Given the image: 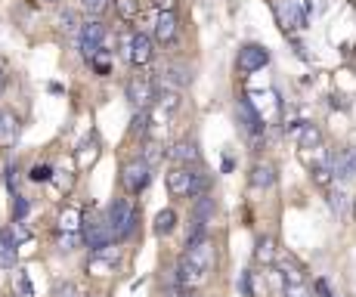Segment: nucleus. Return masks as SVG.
Here are the masks:
<instances>
[{"label":"nucleus","mask_w":356,"mask_h":297,"mask_svg":"<svg viewBox=\"0 0 356 297\" xmlns=\"http://www.w3.org/2000/svg\"><path fill=\"white\" fill-rule=\"evenodd\" d=\"M273 183H276L273 164H257L254 170H251V186H254V189H269Z\"/></svg>","instance_id":"obj_20"},{"label":"nucleus","mask_w":356,"mask_h":297,"mask_svg":"<svg viewBox=\"0 0 356 297\" xmlns=\"http://www.w3.org/2000/svg\"><path fill=\"white\" fill-rule=\"evenodd\" d=\"M267 62H269V53L260 47V43H245V47L238 50L236 65H238L242 74H254V72H260Z\"/></svg>","instance_id":"obj_8"},{"label":"nucleus","mask_w":356,"mask_h":297,"mask_svg":"<svg viewBox=\"0 0 356 297\" xmlns=\"http://www.w3.org/2000/svg\"><path fill=\"white\" fill-rule=\"evenodd\" d=\"M112 270H115V263H109L102 254H93V257L87 260V272L93 278H106V276H112Z\"/></svg>","instance_id":"obj_23"},{"label":"nucleus","mask_w":356,"mask_h":297,"mask_svg":"<svg viewBox=\"0 0 356 297\" xmlns=\"http://www.w3.org/2000/svg\"><path fill=\"white\" fill-rule=\"evenodd\" d=\"M254 263H260V266H273L276 263V241L269 239V235H260V239H257Z\"/></svg>","instance_id":"obj_17"},{"label":"nucleus","mask_w":356,"mask_h":297,"mask_svg":"<svg viewBox=\"0 0 356 297\" xmlns=\"http://www.w3.org/2000/svg\"><path fill=\"white\" fill-rule=\"evenodd\" d=\"M115 12L121 22H133L140 16V0H115Z\"/></svg>","instance_id":"obj_25"},{"label":"nucleus","mask_w":356,"mask_h":297,"mask_svg":"<svg viewBox=\"0 0 356 297\" xmlns=\"http://www.w3.org/2000/svg\"><path fill=\"white\" fill-rule=\"evenodd\" d=\"M124 96L137 111H146V105L149 102L155 105V90H152V80H146V78H131L127 80Z\"/></svg>","instance_id":"obj_7"},{"label":"nucleus","mask_w":356,"mask_h":297,"mask_svg":"<svg viewBox=\"0 0 356 297\" xmlns=\"http://www.w3.org/2000/svg\"><path fill=\"white\" fill-rule=\"evenodd\" d=\"M162 158H164V148L158 146V142H146V146H143V155H140V161H146L149 167H155Z\"/></svg>","instance_id":"obj_26"},{"label":"nucleus","mask_w":356,"mask_h":297,"mask_svg":"<svg viewBox=\"0 0 356 297\" xmlns=\"http://www.w3.org/2000/svg\"><path fill=\"white\" fill-rule=\"evenodd\" d=\"M53 297H84V294L78 291V285H71V282H59L56 288H53Z\"/></svg>","instance_id":"obj_30"},{"label":"nucleus","mask_w":356,"mask_h":297,"mask_svg":"<svg viewBox=\"0 0 356 297\" xmlns=\"http://www.w3.org/2000/svg\"><path fill=\"white\" fill-rule=\"evenodd\" d=\"M106 223H109V235H112L115 245H118V241H124V239H131V235L137 232V223H140L137 204H133L131 198H118V201L109 208Z\"/></svg>","instance_id":"obj_1"},{"label":"nucleus","mask_w":356,"mask_h":297,"mask_svg":"<svg viewBox=\"0 0 356 297\" xmlns=\"http://www.w3.org/2000/svg\"><path fill=\"white\" fill-rule=\"evenodd\" d=\"M81 226H84V214H81L78 204H65V208L56 214V229H59V232L81 235Z\"/></svg>","instance_id":"obj_11"},{"label":"nucleus","mask_w":356,"mask_h":297,"mask_svg":"<svg viewBox=\"0 0 356 297\" xmlns=\"http://www.w3.org/2000/svg\"><path fill=\"white\" fill-rule=\"evenodd\" d=\"M168 158L174 161V164H180V167H189V164H199V146H195L192 140H180V142H174V146L168 148Z\"/></svg>","instance_id":"obj_13"},{"label":"nucleus","mask_w":356,"mask_h":297,"mask_svg":"<svg viewBox=\"0 0 356 297\" xmlns=\"http://www.w3.org/2000/svg\"><path fill=\"white\" fill-rule=\"evenodd\" d=\"M10 297H19V294H10Z\"/></svg>","instance_id":"obj_42"},{"label":"nucleus","mask_w":356,"mask_h":297,"mask_svg":"<svg viewBox=\"0 0 356 297\" xmlns=\"http://www.w3.org/2000/svg\"><path fill=\"white\" fill-rule=\"evenodd\" d=\"M331 208L341 214V208H344V195H341V192H335V195H331Z\"/></svg>","instance_id":"obj_39"},{"label":"nucleus","mask_w":356,"mask_h":297,"mask_svg":"<svg viewBox=\"0 0 356 297\" xmlns=\"http://www.w3.org/2000/svg\"><path fill=\"white\" fill-rule=\"evenodd\" d=\"M331 177H335V173H331V167H329V164H319L316 170H313V179H316L319 186H329V183H331Z\"/></svg>","instance_id":"obj_34"},{"label":"nucleus","mask_w":356,"mask_h":297,"mask_svg":"<svg viewBox=\"0 0 356 297\" xmlns=\"http://www.w3.org/2000/svg\"><path fill=\"white\" fill-rule=\"evenodd\" d=\"M28 210H32V201L28 198H22V195H16V210H13V220L16 223H22L28 217Z\"/></svg>","instance_id":"obj_31"},{"label":"nucleus","mask_w":356,"mask_h":297,"mask_svg":"<svg viewBox=\"0 0 356 297\" xmlns=\"http://www.w3.org/2000/svg\"><path fill=\"white\" fill-rule=\"evenodd\" d=\"M109 3H112V0H84V10L96 19V16H102V12L109 10Z\"/></svg>","instance_id":"obj_32"},{"label":"nucleus","mask_w":356,"mask_h":297,"mask_svg":"<svg viewBox=\"0 0 356 297\" xmlns=\"http://www.w3.org/2000/svg\"><path fill=\"white\" fill-rule=\"evenodd\" d=\"M3 84H7V74H3V68H0V93H3Z\"/></svg>","instance_id":"obj_40"},{"label":"nucleus","mask_w":356,"mask_h":297,"mask_svg":"<svg viewBox=\"0 0 356 297\" xmlns=\"http://www.w3.org/2000/svg\"><path fill=\"white\" fill-rule=\"evenodd\" d=\"M19 133H22L19 118L10 109H3L0 111V148H13L16 142H19Z\"/></svg>","instance_id":"obj_10"},{"label":"nucleus","mask_w":356,"mask_h":297,"mask_svg":"<svg viewBox=\"0 0 356 297\" xmlns=\"http://www.w3.org/2000/svg\"><path fill=\"white\" fill-rule=\"evenodd\" d=\"M214 217V198L211 195H201L199 201L192 204V223H201V226H208Z\"/></svg>","instance_id":"obj_19"},{"label":"nucleus","mask_w":356,"mask_h":297,"mask_svg":"<svg viewBox=\"0 0 356 297\" xmlns=\"http://www.w3.org/2000/svg\"><path fill=\"white\" fill-rule=\"evenodd\" d=\"M81 241H84L87 248H93V254L102 251L106 245H115L112 235H109L106 217H93V220H84V226H81Z\"/></svg>","instance_id":"obj_5"},{"label":"nucleus","mask_w":356,"mask_h":297,"mask_svg":"<svg viewBox=\"0 0 356 297\" xmlns=\"http://www.w3.org/2000/svg\"><path fill=\"white\" fill-rule=\"evenodd\" d=\"M16 288H19V297H32V282L25 272H16Z\"/></svg>","instance_id":"obj_35"},{"label":"nucleus","mask_w":356,"mask_h":297,"mask_svg":"<svg viewBox=\"0 0 356 297\" xmlns=\"http://www.w3.org/2000/svg\"><path fill=\"white\" fill-rule=\"evenodd\" d=\"M164 183H168V192L174 198H192L195 195V170L192 167L174 164L168 173H164Z\"/></svg>","instance_id":"obj_3"},{"label":"nucleus","mask_w":356,"mask_h":297,"mask_svg":"<svg viewBox=\"0 0 356 297\" xmlns=\"http://www.w3.org/2000/svg\"><path fill=\"white\" fill-rule=\"evenodd\" d=\"M319 142H322V133H319L316 124H300V130H298V146H300V148H316Z\"/></svg>","instance_id":"obj_21"},{"label":"nucleus","mask_w":356,"mask_h":297,"mask_svg":"<svg viewBox=\"0 0 356 297\" xmlns=\"http://www.w3.org/2000/svg\"><path fill=\"white\" fill-rule=\"evenodd\" d=\"M149 121H152V115H149V111H137V118H133L131 133H133V136H143V133H146V127H149Z\"/></svg>","instance_id":"obj_28"},{"label":"nucleus","mask_w":356,"mask_h":297,"mask_svg":"<svg viewBox=\"0 0 356 297\" xmlns=\"http://www.w3.org/2000/svg\"><path fill=\"white\" fill-rule=\"evenodd\" d=\"M273 12H276V19H279V25L285 31L304 25V12H300V6L294 3V0H273Z\"/></svg>","instance_id":"obj_9"},{"label":"nucleus","mask_w":356,"mask_h":297,"mask_svg":"<svg viewBox=\"0 0 356 297\" xmlns=\"http://www.w3.org/2000/svg\"><path fill=\"white\" fill-rule=\"evenodd\" d=\"M282 294L285 297H313L304 278H298V282H285V291H282Z\"/></svg>","instance_id":"obj_27"},{"label":"nucleus","mask_w":356,"mask_h":297,"mask_svg":"<svg viewBox=\"0 0 356 297\" xmlns=\"http://www.w3.org/2000/svg\"><path fill=\"white\" fill-rule=\"evenodd\" d=\"M53 179L59 183V189H63V192H69L71 183H75V177H71V173H65V170H53Z\"/></svg>","instance_id":"obj_36"},{"label":"nucleus","mask_w":356,"mask_h":297,"mask_svg":"<svg viewBox=\"0 0 356 297\" xmlns=\"http://www.w3.org/2000/svg\"><path fill=\"white\" fill-rule=\"evenodd\" d=\"M50 177H53V170L47 164H38L28 170V179H34V183H44V179H50Z\"/></svg>","instance_id":"obj_33"},{"label":"nucleus","mask_w":356,"mask_h":297,"mask_svg":"<svg viewBox=\"0 0 356 297\" xmlns=\"http://www.w3.org/2000/svg\"><path fill=\"white\" fill-rule=\"evenodd\" d=\"M152 229H155V235H170L177 229V210L174 208H164L155 214V223H152Z\"/></svg>","instance_id":"obj_18"},{"label":"nucleus","mask_w":356,"mask_h":297,"mask_svg":"<svg viewBox=\"0 0 356 297\" xmlns=\"http://www.w3.org/2000/svg\"><path fill=\"white\" fill-rule=\"evenodd\" d=\"M19 263V245L10 229H0V270H13Z\"/></svg>","instance_id":"obj_14"},{"label":"nucleus","mask_w":356,"mask_h":297,"mask_svg":"<svg viewBox=\"0 0 356 297\" xmlns=\"http://www.w3.org/2000/svg\"><path fill=\"white\" fill-rule=\"evenodd\" d=\"M183 260L186 263H192L195 270H201L208 276L211 272V266H214V241L208 239H199V241H192V245H186V254H183Z\"/></svg>","instance_id":"obj_6"},{"label":"nucleus","mask_w":356,"mask_h":297,"mask_svg":"<svg viewBox=\"0 0 356 297\" xmlns=\"http://www.w3.org/2000/svg\"><path fill=\"white\" fill-rule=\"evenodd\" d=\"M152 179V167L146 164V161H127L124 167H121V183H124V189L131 192V195H137V192H143L146 186H149Z\"/></svg>","instance_id":"obj_4"},{"label":"nucleus","mask_w":356,"mask_h":297,"mask_svg":"<svg viewBox=\"0 0 356 297\" xmlns=\"http://www.w3.org/2000/svg\"><path fill=\"white\" fill-rule=\"evenodd\" d=\"M127 59H131V65H137V68H143V65H149L152 62V37L149 34H133L131 37V53H127Z\"/></svg>","instance_id":"obj_12"},{"label":"nucleus","mask_w":356,"mask_h":297,"mask_svg":"<svg viewBox=\"0 0 356 297\" xmlns=\"http://www.w3.org/2000/svg\"><path fill=\"white\" fill-rule=\"evenodd\" d=\"M152 3L158 6L162 12H174V6H177V0H152Z\"/></svg>","instance_id":"obj_38"},{"label":"nucleus","mask_w":356,"mask_h":297,"mask_svg":"<svg viewBox=\"0 0 356 297\" xmlns=\"http://www.w3.org/2000/svg\"><path fill=\"white\" fill-rule=\"evenodd\" d=\"M93 158H96V146H93V142H87L84 152L78 155V161H81V167H90V164H93Z\"/></svg>","instance_id":"obj_37"},{"label":"nucleus","mask_w":356,"mask_h":297,"mask_svg":"<svg viewBox=\"0 0 356 297\" xmlns=\"http://www.w3.org/2000/svg\"><path fill=\"white\" fill-rule=\"evenodd\" d=\"M353 217H356V198H353Z\"/></svg>","instance_id":"obj_41"},{"label":"nucleus","mask_w":356,"mask_h":297,"mask_svg":"<svg viewBox=\"0 0 356 297\" xmlns=\"http://www.w3.org/2000/svg\"><path fill=\"white\" fill-rule=\"evenodd\" d=\"M177 12H158V22H155V41L158 43H170L177 37Z\"/></svg>","instance_id":"obj_16"},{"label":"nucleus","mask_w":356,"mask_h":297,"mask_svg":"<svg viewBox=\"0 0 356 297\" xmlns=\"http://www.w3.org/2000/svg\"><path fill=\"white\" fill-rule=\"evenodd\" d=\"M90 65H93L100 74H109V72H112V59H109V53H102V50L93 56V59H90Z\"/></svg>","instance_id":"obj_29"},{"label":"nucleus","mask_w":356,"mask_h":297,"mask_svg":"<svg viewBox=\"0 0 356 297\" xmlns=\"http://www.w3.org/2000/svg\"><path fill=\"white\" fill-rule=\"evenodd\" d=\"M164 80H168L170 90H177V87H186L189 80H192V74H189L186 65H170L168 74H164Z\"/></svg>","instance_id":"obj_22"},{"label":"nucleus","mask_w":356,"mask_h":297,"mask_svg":"<svg viewBox=\"0 0 356 297\" xmlns=\"http://www.w3.org/2000/svg\"><path fill=\"white\" fill-rule=\"evenodd\" d=\"M102 41H106V22H102V19H90L87 25H81L78 47H81L84 59H93V56L102 50Z\"/></svg>","instance_id":"obj_2"},{"label":"nucleus","mask_w":356,"mask_h":297,"mask_svg":"<svg viewBox=\"0 0 356 297\" xmlns=\"http://www.w3.org/2000/svg\"><path fill=\"white\" fill-rule=\"evenodd\" d=\"M238 118H242L245 133H251V136H260L263 133V121H260L257 109L248 102V99H238Z\"/></svg>","instance_id":"obj_15"},{"label":"nucleus","mask_w":356,"mask_h":297,"mask_svg":"<svg viewBox=\"0 0 356 297\" xmlns=\"http://www.w3.org/2000/svg\"><path fill=\"white\" fill-rule=\"evenodd\" d=\"M155 105H158V111L170 115V111L180 109V93H177V90H162V93H158V99H155Z\"/></svg>","instance_id":"obj_24"}]
</instances>
